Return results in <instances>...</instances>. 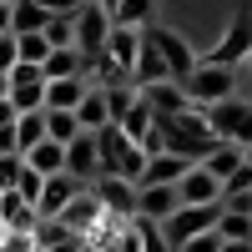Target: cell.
<instances>
[{
    "label": "cell",
    "mask_w": 252,
    "mask_h": 252,
    "mask_svg": "<svg viewBox=\"0 0 252 252\" xmlns=\"http://www.w3.org/2000/svg\"><path fill=\"white\" fill-rule=\"evenodd\" d=\"M247 56H252V15L237 10L232 26H227V35H222L202 61H207V66H222V71H237V61H247Z\"/></svg>",
    "instance_id": "52a82bcc"
},
{
    "label": "cell",
    "mask_w": 252,
    "mask_h": 252,
    "mask_svg": "<svg viewBox=\"0 0 252 252\" xmlns=\"http://www.w3.org/2000/svg\"><path fill=\"white\" fill-rule=\"evenodd\" d=\"M177 202L182 207H212V202H222V182L207 177L202 166H187V177L177 182Z\"/></svg>",
    "instance_id": "4fadbf2b"
},
{
    "label": "cell",
    "mask_w": 252,
    "mask_h": 252,
    "mask_svg": "<svg viewBox=\"0 0 252 252\" xmlns=\"http://www.w3.org/2000/svg\"><path fill=\"white\" fill-rule=\"evenodd\" d=\"M40 76H46V81H66V76H86V56H81L76 46H66V51H51L46 61H40Z\"/></svg>",
    "instance_id": "44dd1931"
},
{
    "label": "cell",
    "mask_w": 252,
    "mask_h": 252,
    "mask_svg": "<svg viewBox=\"0 0 252 252\" xmlns=\"http://www.w3.org/2000/svg\"><path fill=\"white\" fill-rule=\"evenodd\" d=\"M35 5H46L51 15H71V10H81L86 0H35Z\"/></svg>",
    "instance_id": "d590c367"
},
{
    "label": "cell",
    "mask_w": 252,
    "mask_h": 252,
    "mask_svg": "<svg viewBox=\"0 0 252 252\" xmlns=\"http://www.w3.org/2000/svg\"><path fill=\"white\" fill-rule=\"evenodd\" d=\"M81 126H76V111H46V141H76Z\"/></svg>",
    "instance_id": "4316f807"
},
{
    "label": "cell",
    "mask_w": 252,
    "mask_h": 252,
    "mask_svg": "<svg viewBox=\"0 0 252 252\" xmlns=\"http://www.w3.org/2000/svg\"><path fill=\"white\" fill-rule=\"evenodd\" d=\"M5 96H10V81H5V76H0V101H5Z\"/></svg>",
    "instance_id": "60d3db41"
},
{
    "label": "cell",
    "mask_w": 252,
    "mask_h": 252,
    "mask_svg": "<svg viewBox=\"0 0 252 252\" xmlns=\"http://www.w3.org/2000/svg\"><path fill=\"white\" fill-rule=\"evenodd\" d=\"M76 126L81 131H101V126H111V116H106V96H101V86H86V96H81V106H76Z\"/></svg>",
    "instance_id": "7402d4cb"
},
{
    "label": "cell",
    "mask_w": 252,
    "mask_h": 252,
    "mask_svg": "<svg viewBox=\"0 0 252 252\" xmlns=\"http://www.w3.org/2000/svg\"><path fill=\"white\" fill-rule=\"evenodd\" d=\"M96 5H101V10H116V0H96Z\"/></svg>",
    "instance_id": "7bdbcfd3"
},
{
    "label": "cell",
    "mask_w": 252,
    "mask_h": 252,
    "mask_svg": "<svg viewBox=\"0 0 252 252\" xmlns=\"http://www.w3.org/2000/svg\"><path fill=\"white\" fill-rule=\"evenodd\" d=\"M91 192L101 202V212H106V222H131V212H136V187L131 182L101 177V182H91Z\"/></svg>",
    "instance_id": "30bf717a"
},
{
    "label": "cell",
    "mask_w": 252,
    "mask_h": 252,
    "mask_svg": "<svg viewBox=\"0 0 252 252\" xmlns=\"http://www.w3.org/2000/svg\"><path fill=\"white\" fill-rule=\"evenodd\" d=\"M177 187H136V212L131 217H141V222H166L177 212Z\"/></svg>",
    "instance_id": "9a60e30c"
},
{
    "label": "cell",
    "mask_w": 252,
    "mask_h": 252,
    "mask_svg": "<svg viewBox=\"0 0 252 252\" xmlns=\"http://www.w3.org/2000/svg\"><path fill=\"white\" fill-rule=\"evenodd\" d=\"M66 177L81 182V187L101 182V157H96V136L91 131H81L76 141H66Z\"/></svg>",
    "instance_id": "8fae6325"
},
{
    "label": "cell",
    "mask_w": 252,
    "mask_h": 252,
    "mask_svg": "<svg viewBox=\"0 0 252 252\" xmlns=\"http://www.w3.org/2000/svg\"><path fill=\"white\" fill-rule=\"evenodd\" d=\"M0 252H35V237L31 232H5V247Z\"/></svg>",
    "instance_id": "836d02e7"
},
{
    "label": "cell",
    "mask_w": 252,
    "mask_h": 252,
    "mask_svg": "<svg viewBox=\"0 0 252 252\" xmlns=\"http://www.w3.org/2000/svg\"><path fill=\"white\" fill-rule=\"evenodd\" d=\"M217 217H222V202H212V207H177V212L161 222V237H166V247L177 252L182 242H192V237H202V232H212Z\"/></svg>",
    "instance_id": "5b68a950"
},
{
    "label": "cell",
    "mask_w": 252,
    "mask_h": 252,
    "mask_svg": "<svg viewBox=\"0 0 252 252\" xmlns=\"http://www.w3.org/2000/svg\"><path fill=\"white\" fill-rule=\"evenodd\" d=\"M35 141H46V111H26V116H15V152L26 157Z\"/></svg>",
    "instance_id": "d4e9b609"
},
{
    "label": "cell",
    "mask_w": 252,
    "mask_h": 252,
    "mask_svg": "<svg viewBox=\"0 0 252 252\" xmlns=\"http://www.w3.org/2000/svg\"><path fill=\"white\" fill-rule=\"evenodd\" d=\"M96 157H101V177H116V182H141V166H146V152L121 131V126H101L96 131Z\"/></svg>",
    "instance_id": "7a4b0ae2"
},
{
    "label": "cell",
    "mask_w": 252,
    "mask_h": 252,
    "mask_svg": "<svg viewBox=\"0 0 252 252\" xmlns=\"http://www.w3.org/2000/svg\"><path fill=\"white\" fill-rule=\"evenodd\" d=\"M61 227H66L71 237H96L101 232V222H106V212H101V202H96V192L86 187V192H76V202L66 207V212L56 217Z\"/></svg>",
    "instance_id": "9c48e42d"
},
{
    "label": "cell",
    "mask_w": 252,
    "mask_h": 252,
    "mask_svg": "<svg viewBox=\"0 0 252 252\" xmlns=\"http://www.w3.org/2000/svg\"><path fill=\"white\" fill-rule=\"evenodd\" d=\"M0 157H20L15 152V126H0Z\"/></svg>",
    "instance_id": "8d00e7d4"
},
{
    "label": "cell",
    "mask_w": 252,
    "mask_h": 252,
    "mask_svg": "<svg viewBox=\"0 0 252 252\" xmlns=\"http://www.w3.org/2000/svg\"><path fill=\"white\" fill-rule=\"evenodd\" d=\"M46 56H51L46 35H15V61H26V66H40Z\"/></svg>",
    "instance_id": "f546056e"
},
{
    "label": "cell",
    "mask_w": 252,
    "mask_h": 252,
    "mask_svg": "<svg viewBox=\"0 0 252 252\" xmlns=\"http://www.w3.org/2000/svg\"><path fill=\"white\" fill-rule=\"evenodd\" d=\"M40 187H46V177H35L31 166L20 161V172H15V187H10V192H15L20 202H31V207H35V202H40Z\"/></svg>",
    "instance_id": "4dcf8cb0"
},
{
    "label": "cell",
    "mask_w": 252,
    "mask_h": 252,
    "mask_svg": "<svg viewBox=\"0 0 252 252\" xmlns=\"http://www.w3.org/2000/svg\"><path fill=\"white\" fill-rule=\"evenodd\" d=\"M247 166H252V146H247Z\"/></svg>",
    "instance_id": "ee69618b"
},
{
    "label": "cell",
    "mask_w": 252,
    "mask_h": 252,
    "mask_svg": "<svg viewBox=\"0 0 252 252\" xmlns=\"http://www.w3.org/2000/svg\"><path fill=\"white\" fill-rule=\"evenodd\" d=\"M222 252H252V242H222Z\"/></svg>",
    "instance_id": "ab89813d"
},
{
    "label": "cell",
    "mask_w": 252,
    "mask_h": 252,
    "mask_svg": "<svg viewBox=\"0 0 252 252\" xmlns=\"http://www.w3.org/2000/svg\"><path fill=\"white\" fill-rule=\"evenodd\" d=\"M46 46H51V51L76 46V20H71V15H51V26H46Z\"/></svg>",
    "instance_id": "f1b7e54d"
},
{
    "label": "cell",
    "mask_w": 252,
    "mask_h": 252,
    "mask_svg": "<svg viewBox=\"0 0 252 252\" xmlns=\"http://www.w3.org/2000/svg\"><path fill=\"white\" fill-rule=\"evenodd\" d=\"M0 126H15V106L10 101H0Z\"/></svg>",
    "instance_id": "74e56055"
},
{
    "label": "cell",
    "mask_w": 252,
    "mask_h": 252,
    "mask_svg": "<svg viewBox=\"0 0 252 252\" xmlns=\"http://www.w3.org/2000/svg\"><path fill=\"white\" fill-rule=\"evenodd\" d=\"M187 166H192V161H182V157H172V152H157V157H146L136 187H177V182L187 177Z\"/></svg>",
    "instance_id": "2e32d148"
},
{
    "label": "cell",
    "mask_w": 252,
    "mask_h": 252,
    "mask_svg": "<svg viewBox=\"0 0 252 252\" xmlns=\"http://www.w3.org/2000/svg\"><path fill=\"white\" fill-rule=\"evenodd\" d=\"M76 20V51L86 61H101L106 56V40H111V10H101L96 0H86L81 10H71Z\"/></svg>",
    "instance_id": "277c9868"
},
{
    "label": "cell",
    "mask_w": 252,
    "mask_h": 252,
    "mask_svg": "<svg viewBox=\"0 0 252 252\" xmlns=\"http://www.w3.org/2000/svg\"><path fill=\"white\" fill-rule=\"evenodd\" d=\"M20 161H26L35 177H46V182H51V177H61V172H66V146H61V141H35Z\"/></svg>",
    "instance_id": "e0dca14e"
},
{
    "label": "cell",
    "mask_w": 252,
    "mask_h": 252,
    "mask_svg": "<svg viewBox=\"0 0 252 252\" xmlns=\"http://www.w3.org/2000/svg\"><path fill=\"white\" fill-rule=\"evenodd\" d=\"M217 237H222V242H252V217L222 212V217H217Z\"/></svg>",
    "instance_id": "83f0119b"
},
{
    "label": "cell",
    "mask_w": 252,
    "mask_h": 252,
    "mask_svg": "<svg viewBox=\"0 0 252 252\" xmlns=\"http://www.w3.org/2000/svg\"><path fill=\"white\" fill-rule=\"evenodd\" d=\"M177 252H222V237H217V227H212V232H202V237H192V242H182Z\"/></svg>",
    "instance_id": "d6a6232c"
},
{
    "label": "cell",
    "mask_w": 252,
    "mask_h": 252,
    "mask_svg": "<svg viewBox=\"0 0 252 252\" xmlns=\"http://www.w3.org/2000/svg\"><path fill=\"white\" fill-rule=\"evenodd\" d=\"M81 252H101V247H96V242H91V237H86V242H81Z\"/></svg>",
    "instance_id": "b9f144b4"
},
{
    "label": "cell",
    "mask_w": 252,
    "mask_h": 252,
    "mask_svg": "<svg viewBox=\"0 0 252 252\" xmlns=\"http://www.w3.org/2000/svg\"><path fill=\"white\" fill-rule=\"evenodd\" d=\"M157 136H161V152H172V157H182V161H207L217 152V136H212V126L202 121V111L192 106V111H177V116H161L157 121Z\"/></svg>",
    "instance_id": "6da1fadb"
},
{
    "label": "cell",
    "mask_w": 252,
    "mask_h": 252,
    "mask_svg": "<svg viewBox=\"0 0 252 252\" xmlns=\"http://www.w3.org/2000/svg\"><path fill=\"white\" fill-rule=\"evenodd\" d=\"M121 131H126V136H131L136 146H146V141H152V136H157V116H152V106H146V101H141V96L131 101V111H126V121H121Z\"/></svg>",
    "instance_id": "cb8c5ba5"
},
{
    "label": "cell",
    "mask_w": 252,
    "mask_h": 252,
    "mask_svg": "<svg viewBox=\"0 0 252 252\" xmlns=\"http://www.w3.org/2000/svg\"><path fill=\"white\" fill-rule=\"evenodd\" d=\"M76 192H86V187H81V182H71L66 172H61V177H51L46 187H40V202H35V222H56L61 212H66V207L76 202Z\"/></svg>",
    "instance_id": "7c38bea8"
},
{
    "label": "cell",
    "mask_w": 252,
    "mask_h": 252,
    "mask_svg": "<svg viewBox=\"0 0 252 252\" xmlns=\"http://www.w3.org/2000/svg\"><path fill=\"white\" fill-rule=\"evenodd\" d=\"M111 26H126V31H141V26H152V0H116V10H111Z\"/></svg>",
    "instance_id": "484cf974"
},
{
    "label": "cell",
    "mask_w": 252,
    "mask_h": 252,
    "mask_svg": "<svg viewBox=\"0 0 252 252\" xmlns=\"http://www.w3.org/2000/svg\"><path fill=\"white\" fill-rule=\"evenodd\" d=\"M136 96L152 106V116H157V121H161V116H177V111H192V101H187L182 81H157V86H141Z\"/></svg>",
    "instance_id": "5bb4252c"
},
{
    "label": "cell",
    "mask_w": 252,
    "mask_h": 252,
    "mask_svg": "<svg viewBox=\"0 0 252 252\" xmlns=\"http://www.w3.org/2000/svg\"><path fill=\"white\" fill-rule=\"evenodd\" d=\"M141 31H146V40L157 46V56H161V66H166V76H172V81H187V76L197 71V61H202V56H192V46H187L177 31L157 26V20H152V26H141Z\"/></svg>",
    "instance_id": "8992f818"
},
{
    "label": "cell",
    "mask_w": 252,
    "mask_h": 252,
    "mask_svg": "<svg viewBox=\"0 0 252 252\" xmlns=\"http://www.w3.org/2000/svg\"><path fill=\"white\" fill-rule=\"evenodd\" d=\"M136 51H141V31L111 26V40H106V61H111V66L131 76V66H136Z\"/></svg>",
    "instance_id": "ffe728a7"
},
{
    "label": "cell",
    "mask_w": 252,
    "mask_h": 252,
    "mask_svg": "<svg viewBox=\"0 0 252 252\" xmlns=\"http://www.w3.org/2000/svg\"><path fill=\"white\" fill-rule=\"evenodd\" d=\"M91 81L86 76H66V81H46V106L40 111H76Z\"/></svg>",
    "instance_id": "ac0fdd59"
},
{
    "label": "cell",
    "mask_w": 252,
    "mask_h": 252,
    "mask_svg": "<svg viewBox=\"0 0 252 252\" xmlns=\"http://www.w3.org/2000/svg\"><path fill=\"white\" fill-rule=\"evenodd\" d=\"M10 106H15V116H26V111H40L46 106V76H40V66H26V61H15L10 66Z\"/></svg>",
    "instance_id": "ba28073f"
},
{
    "label": "cell",
    "mask_w": 252,
    "mask_h": 252,
    "mask_svg": "<svg viewBox=\"0 0 252 252\" xmlns=\"http://www.w3.org/2000/svg\"><path fill=\"white\" fill-rule=\"evenodd\" d=\"M182 91H187V101H192V106H217V101L242 96V81H237V71H222V66L197 61V71L182 81Z\"/></svg>",
    "instance_id": "3957f363"
},
{
    "label": "cell",
    "mask_w": 252,
    "mask_h": 252,
    "mask_svg": "<svg viewBox=\"0 0 252 252\" xmlns=\"http://www.w3.org/2000/svg\"><path fill=\"white\" fill-rule=\"evenodd\" d=\"M15 66V35H0V76H10Z\"/></svg>",
    "instance_id": "e575fe53"
},
{
    "label": "cell",
    "mask_w": 252,
    "mask_h": 252,
    "mask_svg": "<svg viewBox=\"0 0 252 252\" xmlns=\"http://www.w3.org/2000/svg\"><path fill=\"white\" fill-rule=\"evenodd\" d=\"M242 161H247V152H242V146H232V141H222L217 152L207 157V161H197V166H202L207 177H217V182H227V177H232V172H237Z\"/></svg>",
    "instance_id": "603a6c76"
},
{
    "label": "cell",
    "mask_w": 252,
    "mask_h": 252,
    "mask_svg": "<svg viewBox=\"0 0 252 252\" xmlns=\"http://www.w3.org/2000/svg\"><path fill=\"white\" fill-rule=\"evenodd\" d=\"M131 227H136V237H141V252H172V247H166V237H161V222L131 217Z\"/></svg>",
    "instance_id": "1f68e13d"
},
{
    "label": "cell",
    "mask_w": 252,
    "mask_h": 252,
    "mask_svg": "<svg viewBox=\"0 0 252 252\" xmlns=\"http://www.w3.org/2000/svg\"><path fill=\"white\" fill-rule=\"evenodd\" d=\"M51 10L35 0H10V35H46Z\"/></svg>",
    "instance_id": "d6986e66"
},
{
    "label": "cell",
    "mask_w": 252,
    "mask_h": 252,
    "mask_svg": "<svg viewBox=\"0 0 252 252\" xmlns=\"http://www.w3.org/2000/svg\"><path fill=\"white\" fill-rule=\"evenodd\" d=\"M0 35H10V5H0Z\"/></svg>",
    "instance_id": "f35d334b"
}]
</instances>
